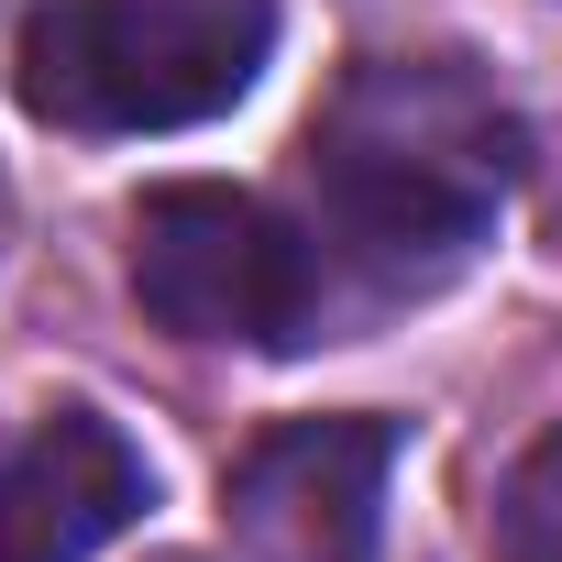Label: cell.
Returning a JSON list of instances; mask_svg holds the SVG:
<instances>
[{"label": "cell", "instance_id": "8992f818", "mask_svg": "<svg viewBox=\"0 0 562 562\" xmlns=\"http://www.w3.org/2000/svg\"><path fill=\"white\" fill-rule=\"evenodd\" d=\"M485 551L496 562H562V430H540L507 463V485L485 507Z\"/></svg>", "mask_w": 562, "mask_h": 562}, {"label": "cell", "instance_id": "5b68a950", "mask_svg": "<svg viewBox=\"0 0 562 562\" xmlns=\"http://www.w3.org/2000/svg\"><path fill=\"white\" fill-rule=\"evenodd\" d=\"M144 507H155V463L100 408H56L0 463V562H100Z\"/></svg>", "mask_w": 562, "mask_h": 562}, {"label": "cell", "instance_id": "6da1fadb", "mask_svg": "<svg viewBox=\"0 0 562 562\" xmlns=\"http://www.w3.org/2000/svg\"><path fill=\"white\" fill-rule=\"evenodd\" d=\"M299 166L321 188V232L364 265V288L419 299L496 232L518 188V122L452 56H375L310 111Z\"/></svg>", "mask_w": 562, "mask_h": 562}, {"label": "cell", "instance_id": "7a4b0ae2", "mask_svg": "<svg viewBox=\"0 0 562 562\" xmlns=\"http://www.w3.org/2000/svg\"><path fill=\"white\" fill-rule=\"evenodd\" d=\"M276 56V0H45L12 45V89L56 133H188L221 122Z\"/></svg>", "mask_w": 562, "mask_h": 562}, {"label": "cell", "instance_id": "277c9868", "mask_svg": "<svg viewBox=\"0 0 562 562\" xmlns=\"http://www.w3.org/2000/svg\"><path fill=\"white\" fill-rule=\"evenodd\" d=\"M386 474H397V419H276L232 463V529L265 562H375L386 529Z\"/></svg>", "mask_w": 562, "mask_h": 562}, {"label": "cell", "instance_id": "3957f363", "mask_svg": "<svg viewBox=\"0 0 562 562\" xmlns=\"http://www.w3.org/2000/svg\"><path fill=\"white\" fill-rule=\"evenodd\" d=\"M133 299L177 342H232V353H310L331 321L321 243L265 210L254 188H144L133 199Z\"/></svg>", "mask_w": 562, "mask_h": 562}]
</instances>
